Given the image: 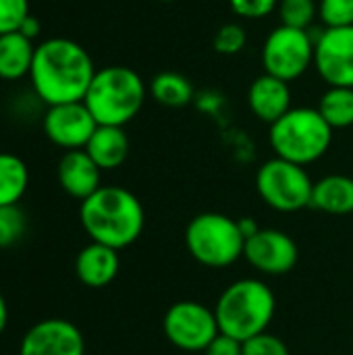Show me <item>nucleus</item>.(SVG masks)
<instances>
[{"label":"nucleus","instance_id":"nucleus-1","mask_svg":"<svg viewBox=\"0 0 353 355\" xmlns=\"http://www.w3.org/2000/svg\"><path fill=\"white\" fill-rule=\"evenodd\" d=\"M94 75V60L81 44L50 37L35 46L29 81L35 96L48 106L83 102Z\"/></svg>","mask_w":353,"mask_h":355},{"label":"nucleus","instance_id":"nucleus-32","mask_svg":"<svg viewBox=\"0 0 353 355\" xmlns=\"http://www.w3.org/2000/svg\"><path fill=\"white\" fill-rule=\"evenodd\" d=\"M6 324H8V306H6L4 295L0 293V335L4 333Z\"/></svg>","mask_w":353,"mask_h":355},{"label":"nucleus","instance_id":"nucleus-12","mask_svg":"<svg viewBox=\"0 0 353 355\" xmlns=\"http://www.w3.org/2000/svg\"><path fill=\"white\" fill-rule=\"evenodd\" d=\"M42 127L46 137L54 146L62 148L64 152H71L83 150L87 146L89 137L98 129V123L83 102H69L48 106Z\"/></svg>","mask_w":353,"mask_h":355},{"label":"nucleus","instance_id":"nucleus-25","mask_svg":"<svg viewBox=\"0 0 353 355\" xmlns=\"http://www.w3.org/2000/svg\"><path fill=\"white\" fill-rule=\"evenodd\" d=\"M318 19L327 29L353 27V0H318Z\"/></svg>","mask_w":353,"mask_h":355},{"label":"nucleus","instance_id":"nucleus-31","mask_svg":"<svg viewBox=\"0 0 353 355\" xmlns=\"http://www.w3.org/2000/svg\"><path fill=\"white\" fill-rule=\"evenodd\" d=\"M40 29H42V25H40V19H37V17H33L31 12L25 17V21H23V23H21V27H19V31H21L25 37H29V40L37 37Z\"/></svg>","mask_w":353,"mask_h":355},{"label":"nucleus","instance_id":"nucleus-17","mask_svg":"<svg viewBox=\"0 0 353 355\" xmlns=\"http://www.w3.org/2000/svg\"><path fill=\"white\" fill-rule=\"evenodd\" d=\"M89 158L100 166V171L119 168L129 156V137L123 127L98 125L87 146L83 148Z\"/></svg>","mask_w":353,"mask_h":355},{"label":"nucleus","instance_id":"nucleus-23","mask_svg":"<svg viewBox=\"0 0 353 355\" xmlns=\"http://www.w3.org/2000/svg\"><path fill=\"white\" fill-rule=\"evenodd\" d=\"M279 21L285 27L293 29H310L314 19L318 17L316 0H279L277 4Z\"/></svg>","mask_w":353,"mask_h":355},{"label":"nucleus","instance_id":"nucleus-22","mask_svg":"<svg viewBox=\"0 0 353 355\" xmlns=\"http://www.w3.org/2000/svg\"><path fill=\"white\" fill-rule=\"evenodd\" d=\"M318 112L333 131L352 127L353 87H329L318 102Z\"/></svg>","mask_w":353,"mask_h":355},{"label":"nucleus","instance_id":"nucleus-4","mask_svg":"<svg viewBox=\"0 0 353 355\" xmlns=\"http://www.w3.org/2000/svg\"><path fill=\"white\" fill-rule=\"evenodd\" d=\"M146 83L129 67L110 64L96 71L83 104L98 125L125 127L133 121L146 102Z\"/></svg>","mask_w":353,"mask_h":355},{"label":"nucleus","instance_id":"nucleus-18","mask_svg":"<svg viewBox=\"0 0 353 355\" xmlns=\"http://www.w3.org/2000/svg\"><path fill=\"white\" fill-rule=\"evenodd\" d=\"M310 208L325 214H352L353 212V179L347 175H329L314 183Z\"/></svg>","mask_w":353,"mask_h":355},{"label":"nucleus","instance_id":"nucleus-8","mask_svg":"<svg viewBox=\"0 0 353 355\" xmlns=\"http://www.w3.org/2000/svg\"><path fill=\"white\" fill-rule=\"evenodd\" d=\"M314 46L316 37L310 29H293L285 25L275 27L262 46L264 73L287 83L300 79L310 67H314Z\"/></svg>","mask_w":353,"mask_h":355},{"label":"nucleus","instance_id":"nucleus-30","mask_svg":"<svg viewBox=\"0 0 353 355\" xmlns=\"http://www.w3.org/2000/svg\"><path fill=\"white\" fill-rule=\"evenodd\" d=\"M204 355H243V343L225 335V333H218L210 345L202 352Z\"/></svg>","mask_w":353,"mask_h":355},{"label":"nucleus","instance_id":"nucleus-16","mask_svg":"<svg viewBox=\"0 0 353 355\" xmlns=\"http://www.w3.org/2000/svg\"><path fill=\"white\" fill-rule=\"evenodd\" d=\"M121 268L119 252L102 245V243H87L75 258V275L77 279L92 289H102L110 285Z\"/></svg>","mask_w":353,"mask_h":355},{"label":"nucleus","instance_id":"nucleus-3","mask_svg":"<svg viewBox=\"0 0 353 355\" xmlns=\"http://www.w3.org/2000/svg\"><path fill=\"white\" fill-rule=\"evenodd\" d=\"M275 312V293L260 279H239L231 283L214 306L218 331L241 343L266 333Z\"/></svg>","mask_w":353,"mask_h":355},{"label":"nucleus","instance_id":"nucleus-28","mask_svg":"<svg viewBox=\"0 0 353 355\" xmlns=\"http://www.w3.org/2000/svg\"><path fill=\"white\" fill-rule=\"evenodd\" d=\"M243 355H289V347L283 339L266 331L243 341Z\"/></svg>","mask_w":353,"mask_h":355},{"label":"nucleus","instance_id":"nucleus-7","mask_svg":"<svg viewBox=\"0 0 353 355\" xmlns=\"http://www.w3.org/2000/svg\"><path fill=\"white\" fill-rule=\"evenodd\" d=\"M256 189L266 206L283 214H293L310 208L314 181L306 166L275 156L258 168Z\"/></svg>","mask_w":353,"mask_h":355},{"label":"nucleus","instance_id":"nucleus-20","mask_svg":"<svg viewBox=\"0 0 353 355\" xmlns=\"http://www.w3.org/2000/svg\"><path fill=\"white\" fill-rule=\"evenodd\" d=\"M29 187V168L17 156L0 152V206H15Z\"/></svg>","mask_w":353,"mask_h":355},{"label":"nucleus","instance_id":"nucleus-21","mask_svg":"<svg viewBox=\"0 0 353 355\" xmlns=\"http://www.w3.org/2000/svg\"><path fill=\"white\" fill-rule=\"evenodd\" d=\"M150 94L152 98L166 106V108H181V106H187L196 92H193V85L191 81L181 75V73H175V71H162L158 73L152 83H150Z\"/></svg>","mask_w":353,"mask_h":355},{"label":"nucleus","instance_id":"nucleus-27","mask_svg":"<svg viewBox=\"0 0 353 355\" xmlns=\"http://www.w3.org/2000/svg\"><path fill=\"white\" fill-rule=\"evenodd\" d=\"M29 15V0H0V35L19 31Z\"/></svg>","mask_w":353,"mask_h":355},{"label":"nucleus","instance_id":"nucleus-14","mask_svg":"<svg viewBox=\"0 0 353 355\" xmlns=\"http://www.w3.org/2000/svg\"><path fill=\"white\" fill-rule=\"evenodd\" d=\"M56 177L62 191L79 202L87 200L102 187V171L85 150L64 152L58 160Z\"/></svg>","mask_w":353,"mask_h":355},{"label":"nucleus","instance_id":"nucleus-10","mask_svg":"<svg viewBox=\"0 0 353 355\" xmlns=\"http://www.w3.org/2000/svg\"><path fill=\"white\" fill-rule=\"evenodd\" d=\"M314 67L329 87H353V27H325L316 35Z\"/></svg>","mask_w":353,"mask_h":355},{"label":"nucleus","instance_id":"nucleus-26","mask_svg":"<svg viewBox=\"0 0 353 355\" xmlns=\"http://www.w3.org/2000/svg\"><path fill=\"white\" fill-rule=\"evenodd\" d=\"M246 44H248V33L239 23H225L223 27H218L212 40L214 50L225 56L239 54L246 48Z\"/></svg>","mask_w":353,"mask_h":355},{"label":"nucleus","instance_id":"nucleus-9","mask_svg":"<svg viewBox=\"0 0 353 355\" xmlns=\"http://www.w3.org/2000/svg\"><path fill=\"white\" fill-rule=\"evenodd\" d=\"M162 331L169 343H173L181 352H204L210 341L221 333L214 316V308L191 300H183L173 304L164 318Z\"/></svg>","mask_w":353,"mask_h":355},{"label":"nucleus","instance_id":"nucleus-19","mask_svg":"<svg viewBox=\"0 0 353 355\" xmlns=\"http://www.w3.org/2000/svg\"><path fill=\"white\" fill-rule=\"evenodd\" d=\"M33 54H35L33 40L25 37L21 31L0 35V79L17 81L29 77Z\"/></svg>","mask_w":353,"mask_h":355},{"label":"nucleus","instance_id":"nucleus-6","mask_svg":"<svg viewBox=\"0 0 353 355\" xmlns=\"http://www.w3.org/2000/svg\"><path fill=\"white\" fill-rule=\"evenodd\" d=\"M185 245L202 266L227 268L243 258L246 237L235 218L221 212H202L187 223Z\"/></svg>","mask_w":353,"mask_h":355},{"label":"nucleus","instance_id":"nucleus-5","mask_svg":"<svg viewBox=\"0 0 353 355\" xmlns=\"http://www.w3.org/2000/svg\"><path fill=\"white\" fill-rule=\"evenodd\" d=\"M333 133L318 108L300 106L270 125L268 139L277 158L308 166L329 152Z\"/></svg>","mask_w":353,"mask_h":355},{"label":"nucleus","instance_id":"nucleus-33","mask_svg":"<svg viewBox=\"0 0 353 355\" xmlns=\"http://www.w3.org/2000/svg\"><path fill=\"white\" fill-rule=\"evenodd\" d=\"M160 2H175V0H160Z\"/></svg>","mask_w":353,"mask_h":355},{"label":"nucleus","instance_id":"nucleus-11","mask_svg":"<svg viewBox=\"0 0 353 355\" xmlns=\"http://www.w3.org/2000/svg\"><path fill=\"white\" fill-rule=\"evenodd\" d=\"M243 258L252 268L268 277H281L295 268L300 260L298 243L279 229H258L246 239Z\"/></svg>","mask_w":353,"mask_h":355},{"label":"nucleus","instance_id":"nucleus-15","mask_svg":"<svg viewBox=\"0 0 353 355\" xmlns=\"http://www.w3.org/2000/svg\"><path fill=\"white\" fill-rule=\"evenodd\" d=\"M248 104L256 119L273 125L293 108L291 106V87L287 81L264 73L258 79H254V83L250 85Z\"/></svg>","mask_w":353,"mask_h":355},{"label":"nucleus","instance_id":"nucleus-13","mask_svg":"<svg viewBox=\"0 0 353 355\" xmlns=\"http://www.w3.org/2000/svg\"><path fill=\"white\" fill-rule=\"evenodd\" d=\"M19 355H85V339L73 322L48 318L23 335Z\"/></svg>","mask_w":353,"mask_h":355},{"label":"nucleus","instance_id":"nucleus-2","mask_svg":"<svg viewBox=\"0 0 353 355\" xmlns=\"http://www.w3.org/2000/svg\"><path fill=\"white\" fill-rule=\"evenodd\" d=\"M79 220L92 241L117 252L133 245L146 225V212L135 193L119 185H102L81 202Z\"/></svg>","mask_w":353,"mask_h":355},{"label":"nucleus","instance_id":"nucleus-24","mask_svg":"<svg viewBox=\"0 0 353 355\" xmlns=\"http://www.w3.org/2000/svg\"><path fill=\"white\" fill-rule=\"evenodd\" d=\"M27 231V216L19 204L0 206V250L21 241Z\"/></svg>","mask_w":353,"mask_h":355},{"label":"nucleus","instance_id":"nucleus-29","mask_svg":"<svg viewBox=\"0 0 353 355\" xmlns=\"http://www.w3.org/2000/svg\"><path fill=\"white\" fill-rule=\"evenodd\" d=\"M231 10L241 19H264L277 10L279 0H229Z\"/></svg>","mask_w":353,"mask_h":355}]
</instances>
